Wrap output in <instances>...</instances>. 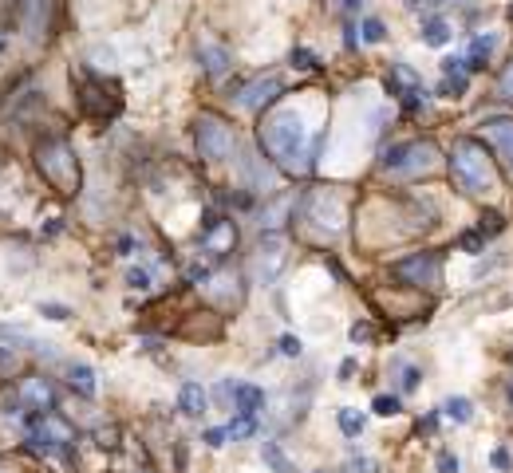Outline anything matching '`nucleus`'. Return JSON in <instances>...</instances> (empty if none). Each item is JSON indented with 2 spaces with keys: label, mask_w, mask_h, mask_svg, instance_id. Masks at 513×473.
<instances>
[{
  "label": "nucleus",
  "mask_w": 513,
  "mask_h": 473,
  "mask_svg": "<svg viewBox=\"0 0 513 473\" xmlns=\"http://www.w3.org/2000/svg\"><path fill=\"white\" fill-rule=\"evenodd\" d=\"M462 249L470 256H478L482 249H486V241H482V233H462Z\"/></svg>",
  "instance_id": "nucleus-27"
},
{
  "label": "nucleus",
  "mask_w": 513,
  "mask_h": 473,
  "mask_svg": "<svg viewBox=\"0 0 513 473\" xmlns=\"http://www.w3.org/2000/svg\"><path fill=\"white\" fill-rule=\"evenodd\" d=\"M502 95H505V99H513V63L502 71Z\"/></svg>",
  "instance_id": "nucleus-36"
},
{
  "label": "nucleus",
  "mask_w": 513,
  "mask_h": 473,
  "mask_svg": "<svg viewBox=\"0 0 513 473\" xmlns=\"http://www.w3.org/2000/svg\"><path fill=\"white\" fill-rule=\"evenodd\" d=\"M284 91V83H281V76H265V79H253L249 87H241V107H249V110H261L265 103H273L276 95Z\"/></svg>",
  "instance_id": "nucleus-7"
},
{
  "label": "nucleus",
  "mask_w": 513,
  "mask_h": 473,
  "mask_svg": "<svg viewBox=\"0 0 513 473\" xmlns=\"http://www.w3.org/2000/svg\"><path fill=\"white\" fill-rule=\"evenodd\" d=\"M241 170H245L249 186H256V189H265V186H273V182H276V174L265 166V158L253 162V154H245V158H241Z\"/></svg>",
  "instance_id": "nucleus-13"
},
{
  "label": "nucleus",
  "mask_w": 513,
  "mask_h": 473,
  "mask_svg": "<svg viewBox=\"0 0 513 473\" xmlns=\"http://www.w3.org/2000/svg\"><path fill=\"white\" fill-rule=\"evenodd\" d=\"M261 457L269 462V469H273V473H296V465L284 457V449L276 446V442H261Z\"/></svg>",
  "instance_id": "nucleus-18"
},
{
  "label": "nucleus",
  "mask_w": 513,
  "mask_h": 473,
  "mask_svg": "<svg viewBox=\"0 0 513 473\" xmlns=\"http://www.w3.org/2000/svg\"><path fill=\"white\" fill-rule=\"evenodd\" d=\"M292 63H296L300 71H316V68H320V63H316V56H312L308 48H296V51H292Z\"/></svg>",
  "instance_id": "nucleus-25"
},
{
  "label": "nucleus",
  "mask_w": 513,
  "mask_h": 473,
  "mask_svg": "<svg viewBox=\"0 0 513 473\" xmlns=\"http://www.w3.org/2000/svg\"><path fill=\"white\" fill-rule=\"evenodd\" d=\"M40 312L48 320H68V308H60V304H40Z\"/></svg>",
  "instance_id": "nucleus-35"
},
{
  "label": "nucleus",
  "mask_w": 513,
  "mask_h": 473,
  "mask_svg": "<svg viewBox=\"0 0 513 473\" xmlns=\"http://www.w3.org/2000/svg\"><path fill=\"white\" fill-rule=\"evenodd\" d=\"M281 264H284L281 236H265V241H261V253H256V280H261V284H269V280L281 272Z\"/></svg>",
  "instance_id": "nucleus-8"
},
{
  "label": "nucleus",
  "mask_w": 513,
  "mask_h": 473,
  "mask_svg": "<svg viewBox=\"0 0 513 473\" xmlns=\"http://www.w3.org/2000/svg\"><path fill=\"white\" fill-rule=\"evenodd\" d=\"M0 48H4V40H0Z\"/></svg>",
  "instance_id": "nucleus-42"
},
{
  "label": "nucleus",
  "mask_w": 513,
  "mask_h": 473,
  "mask_svg": "<svg viewBox=\"0 0 513 473\" xmlns=\"http://www.w3.org/2000/svg\"><path fill=\"white\" fill-rule=\"evenodd\" d=\"M127 284L142 292V288H150V272H146V269H130V272H127Z\"/></svg>",
  "instance_id": "nucleus-29"
},
{
  "label": "nucleus",
  "mask_w": 513,
  "mask_h": 473,
  "mask_svg": "<svg viewBox=\"0 0 513 473\" xmlns=\"http://www.w3.org/2000/svg\"><path fill=\"white\" fill-rule=\"evenodd\" d=\"M24 398H28V410H51V387L43 379H28L24 383Z\"/></svg>",
  "instance_id": "nucleus-14"
},
{
  "label": "nucleus",
  "mask_w": 513,
  "mask_h": 473,
  "mask_svg": "<svg viewBox=\"0 0 513 473\" xmlns=\"http://www.w3.org/2000/svg\"><path fill=\"white\" fill-rule=\"evenodd\" d=\"M359 32H363V40H368V43H383L387 28H383V20L368 16V20H363V28H359Z\"/></svg>",
  "instance_id": "nucleus-22"
},
{
  "label": "nucleus",
  "mask_w": 513,
  "mask_h": 473,
  "mask_svg": "<svg viewBox=\"0 0 513 473\" xmlns=\"http://www.w3.org/2000/svg\"><path fill=\"white\" fill-rule=\"evenodd\" d=\"M371 410L383 414V418H391V414H399V410H403V402H399L395 395H379L375 402H371Z\"/></svg>",
  "instance_id": "nucleus-23"
},
{
  "label": "nucleus",
  "mask_w": 513,
  "mask_h": 473,
  "mask_svg": "<svg viewBox=\"0 0 513 473\" xmlns=\"http://www.w3.org/2000/svg\"><path fill=\"white\" fill-rule=\"evenodd\" d=\"M450 174L466 194H482V189L494 186V170H489L486 146L474 142V138H458L450 154Z\"/></svg>",
  "instance_id": "nucleus-2"
},
{
  "label": "nucleus",
  "mask_w": 513,
  "mask_h": 473,
  "mask_svg": "<svg viewBox=\"0 0 513 473\" xmlns=\"http://www.w3.org/2000/svg\"><path fill=\"white\" fill-rule=\"evenodd\" d=\"M363 426H368V418H363L359 410H351V406H343V410H340V430L348 434V438H359Z\"/></svg>",
  "instance_id": "nucleus-20"
},
{
  "label": "nucleus",
  "mask_w": 513,
  "mask_h": 473,
  "mask_svg": "<svg viewBox=\"0 0 513 473\" xmlns=\"http://www.w3.org/2000/svg\"><path fill=\"white\" fill-rule=\"evenodd\" d=\"M430 158H435V146L430 142H403V146H391V150H387L383 166L403 174V170H427Z\"/></svg>",
  "instance_id": "nucleus-6"
},
{
  "label": "nucleus",
  "mask_w": 513,
  "mask_h": 473,
  "mask_svg": "<svg viewBox=\"0 0 513 473\" xmlns=\"http://www.w3.org/2000/svg\"><path fill=\"white\" fill-rule=\"evenodd\" d=\"M486 135H489V142L497 146V154L505 158V166L513 170V118H489Z\"/></svg>",
  "instance_id": "nucleus-9"
},
{
  "label": "nucleus",
  "mask_w": 513,
  "mask_h": 473,
  "mask_svg": "<svg viewBox=\"0 0 513 473\" xmlns=\"http://www.w3.org/2000/svg\"><path fill=\"white\" fill-rule=\"evenodd\" d=\"M261 142H265V150L273 154L284 170L304 174V170L316 166V154H320L324 135L320 138L308 135V127L300 123L296 110H276V115H269L265 123H261Z\"/></svg>",
  "instance_id": "nucleus-1"
},
{
  "label": "nucleus",
  "mask_w": 513,
  "mask_h": 473,
  "mask_svg": "<svg viewBox=\"0 0 513 473\" xmlns=\"http://www.w3.org/2000/svg\"><path fill=\"white\" fill-rule=\"evenodd\" d=\"M225 438H229V434H225L222 426H214V430H205V446H214V449H222V446H225Z\"/></svg>",
  "instance_id": "nucleus-32"
},
{
  "label": "nucleus",
  "mask_w": 513,
  "mask_h": 473,
  "mask_svg": "<svg viewBox=\"0 0 513 473\" xmlns=\"http://www.w3.org/2000/svg\"><path fill=\"white\" fill-rule=\"evenodd\" d=\"M395 276L410 280V284H438V276H442V256H438V253L407 256V261L395 264Z\"/></svg>",
  "instance_id": "nucleus-5"
},
{
  "label": "nucleus",
  "mask_w": 513,
  "mask_h": 473,
  "mask_svg": "<svg viewBox=\"0 0 513 473\" xmlns=\"http://www.w3.org/2000/svg\"><path fill=\"white\" fill-rule=\"evenodd\" d=\"M233 406H237V414L253 418V414L265 406V390L253 387V383H237V387H233Z\"/></svg>",
  "instance_id": "nucleus-10"
},
{
  "label": "nucleus",
  "mask_w": 513,
  "mask_h": 473,
  "mask_svg": "<svg viewBox=\"0 0 513 473\" xmlns=\"http://www.w3.org/2000/svg\"><path fill=\"white\" fill-rule=\"evenodd\" d=\"M348 473H379V465L368 462V457H351V462H348Z\"/></svg>",
  "instance_id": "nucleus-30"
},
{
  "label": "nucleus",
  "mask_w": 513,
  "mask_h": 473,
  "mask_svg": "<svg viewBox=\"0 0 513 473\" xmlns=\"http://www.w3.org/2000/svg\"><path fill=\"white\" fill-rule=\"evenodd\" d=\"M178 406H182V414H190V418H202L205 406H209V398H205V390L197 387V383H182V390H178Z\"/></svg>",
  "instance_id": "nucleus-11"
},
{
  "label": "nucleus",
  "mask_w": 513,
  "mask_h": 473,
  "mask_svg": "<svg viewBox=\"0 0 513 473\" xmlns=\"http://www.w3.org/2000/svg\"><path fill=\"white\" fill-rule=\"evenodd\" d=\"M489 462H494L497 469H509V465H513V457H509V449H494V457H489Z\"/></svg>",
  "instance_id": "nucleus-37"
},
{
  "label": "nucleus",
  "mask_w": 513,
  "mask_h": 473,
  "mask_svg": "<svg viewBox=\"0 0 513 473\" xmlns=\"http://www.w3.org/2000/svg\"><path fill=\"white\" fill-rule=\"evenodd\" d=\"M423 43H430V48H446L450 43V24L438 16H427L423 20Z\"/></svg>",
  "instance_id": "nucleus-16"
},
{
  "label": "nucleus",
  "mask_w": 513,
  "mask_h": 473,
  "mask_svg": "<svg viewBox=\"0 0 513 473\" xmlns=\"http://www.w3.org/2000/svg\"><path fill=\"white\" fill-rule=\"evenodd\" d=\"M359 4H363V0H343V9H348V12H356Z\"/></svg>",
  "instance_id": "nucleus-40"
},
{
  "label": "nucleus",
  "mask_w": 513,
  "mask_h": 473,
  "mask_svg": "<svg viewBox=\"0 0 513 473\" xmlns=\"http://www.w3.org/2000/svg\"><path fill=\"white\" fill-rule=\"evenodd\" d=\"M320 473H324V469H320Z\"/></svg>",
  "instance_id": "nucleus-43"
},
{
  "label": "nucleus",
  "mask_w": 513,
  "mask_h": 473,
  "mask_svg": "<svg viewBox=\"0 0 513 473\" xmlns=\"http://www.w3.org/2000/svg\"><path fill=\"white\" fill-rule=\"evenodd\" d=\"M197 146H202V158L225 162L233 154V146H237V135H233V127L225 123V118L202 115L197 118Z\"/></svg>",
  "instance_id": "nucleus-3"
},
{
  "label": "nucleus",
  "mask_w": 513,
  "mask_h": 473,
  "mask_svg": "<svg viewBox=\"0 0 513 473\" xmlns=\"http://www.w3.org/2000/svg\"><path fill=\"white\" fill-rule=\"evenodd\" d=\"M225 434H229L233 442H241V438H253V434H256V422H253V418H245V414H237V418H233V422L225 426Z\"/></svg>",
  "instance_id": "nucleus-21"
},
{
  "label": "nucleus",
  "mask_w": 513,
  "mask_h": 473,
  "mask_svg": "<svg viewBox=\"0 0 513 473\" xmlns=\"http://www.w3.org/2000/svg\"><path fill=\"white\" fill-rule=\"evenodd\" d=\"M442 76H466V59H442Z\"/></svg>",
  "instance_id": "nucleus-33"
},
{
  "label": "nucleus",
  "mask_w": 513,
  "mask_h": 473,
  "mask_svg": "<svg viewBox=\"0 0 513 473\" xmlns=\"http://www.w3.org/2000/svg\"><path fill=\"white\" fill-rule=\"evenodd\" d=\"M276 347H281V355H289V359H296V355L304 351V343H300V336H284V339H281V343H276Z\"/></svg>",
  "instance_id": "nucleus-28"
},
{
  "label": "nucleus",
  "mask_w": 513,
  "mask_h": 473,
  "mask_svg": "<svg viewBox=\"0 0 513 473\" xmlns=\"http://www.w3.org/2000/svg\"><path fill=\"white\" fill-rule=\"evenodd\" d=\"M197 56H202V68L209 71V76H222V71H229V63H233L229 51H225L222 43H205Z\"/></svg>",
  "instance_id": "nucleus-12"
},
{
  "label": "nucleus",
  "mask_w": 513,
  "mask_h": 473,
  "mask_svg": "<svg viewBox=\"0 0 513 473\" xmlns=\"http://www.w3.org/2000/svg\"><path fill=\"white\" fill-rule=\"evenodd\" d=\"M399 387H403V390H415V387H419V367H407V363H403V379H399Z\"/></svg>",
  "instance_id": "nucleus-31"
},
{
  "label": "nucleus",
  "mask_w": 513,
  "mask_h": 473,
  "mask_svg": "<svg viewBox=\"0 0 513 473\" xmlns=\"http://www.w3.org/2000/svg\"><path fill=\"white\" fill-rule=\"evenodd\" d=\"M438 469H442V473H458V457L442 449V454H438Z\"/></svg>",
  "instance_id": "nucleus-34"
},
{
  "label": "nucleus",
  "mask_w": 513,
  "mask_h": 473,
  "mask_svg": "<svg viewBox=\"0 0 513 473\" xmlns=\"http://www.w3.org/2000/svg\"><path fill=\"white\" fill-rule=\"evenodd\" d=\"M494 36H474V43H470V56H466V71H482L486 68V59H489V51H494Z\"/></svg>",
  "instance_id": "nucleus-15"
},
{
  "label": "nucleus",
  "mask_w": 513,
  "mask_h": 473,
  "mask_svg": "<svg viewBox=\"0 0 513 473\" xmlns=\"http://www.w3.org/2000/svg\"><path fill=\"white\" fill-rule=\"evenodd\" d=\"M68 383L79 390V395H87V398L99 390V387H95V371H91V367H83V363H71L68 367Z\"/></svg>",
  "instance_id": "nucleus-17"
},
{
  "label": "nucleus",
  "mask_w": 513,
  "mask_h": 473,
  "mask_svg": "<svg viewBox=\"0 0 513 473\" xmlns=\"http://www.w3.org/2000/svg\"><path fill=\"white\" fill-rule=\"evenodd\" d=\"M40 170L51 177V182H56V186H63V189L79 186V170H76V158H71L68 142H48V146H40Z\"/></svg>",
  "instance_id": "nucleus-4"
},
{
  "label": "nucleus",
  "mask_w": 513,
  "mask_h": 473,
  "mask_svg": "<svg viewBox=\"0 0 513 473\" xmlns=\"http://www.w3.org/2000/svg\"><path fill=\"white\" fill-rule=\"evenodd\" d=\"M438 91H442V95H454V99H458V95L466 91V76H446V83L438 87Z\"/></svg>",
  "instance_id": "nucleus-26"
},
{
  "label": "nucleus",
  "mask_w": 513,
  "mask_h": 473,
  "mask_svg": "<svg viewBox=\"0 0 513 473\" xmlns=\"http://www.w3.org/2000/svg\"><path fill=\"white\" fill-rule=\"evenodd\" d=\"M368 336H371L368 323H356V328H351V339H356V343H359V339H368Z\"/></svg>",
  "instance_id": "nucleus-38"
},
{
  "label": "nucleus",
  "mask_w": 513,
  "mask_h": 473,
  "mask_svg": "<svg viewBox=\"0 0 513 473\" xmlns=\"http://www.w3.org/2000/svg\"><path fill=\"white\" fill-rule=\"evenodd\" d=\"M446 418H454V422H470L474 418V402L470 398H462V395H454V398H446Z\"/></svg>",
  "instance_id": "nucleus-19"
},
{
  "label": "nucleus",
  "mask_w": 513,
  "mask_h": 473,
  "mask_svg": "<svg viewBox=\"0 0 513 473\" xmlns=\"http://www.w3.org/2000/svg\"><path fill=\"white\" fill-rule=\"evenodd\" d=\"M130 249H135V236H119V253L130 256Z\"/></svg>",
  "instance_id": "nucleus-39"
},
{
  "label": "nucleus",
  "mask_w": 513,
  "mask_h": 473,
  "mask_svg": "<svg viewBox=\"0 0 513 473\" xmlns=\"http://www.w3.org/2000/svg\"><path fill=\"white\" fill-rule=\"evenodd\" d=\"M509 402H513V379H509Z\"/></svg>",
  "instance_id": "nucleus-41"
},
{
  "label": "nucleus",
  "mask_w": 513,
  "mask_h": 473,
  "mask_svg": "<svg viewBox=\"0 0 513 473\" xmlns=\"http://www.w3.org/2000/svg\"><path fill=\"white\" fill-rule=\"evenodd\" d=\"M505 229V217L502 213H482V236H494Z\"/></svg>",
  "instance_id": "nucleus-24"
}]
</instances>
